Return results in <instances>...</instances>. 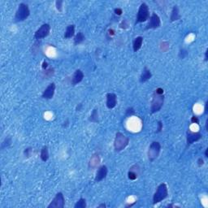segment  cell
Returning a JSON list of instances; mask_svg holds the SVG:
<instances>
[{
    "mask_svg": "<svg viewBox=\"0 0 208 208\" xmlns=\"http://www.w3.org/2000/svg\"><path fill=\"white\" fill-rule=\"evenodd\" d=\"M134 115H135V110L134 109V107H128L126 109V112H125V116L126 117L132 116Z\"/></svg>",
    "mask_w": 208,
    "mask_h": 208,
    "instance_id": "cell-27",
    "label": "cell"
},
{
    "mask_svg": "<svg viewBox=\"0 0 208 208\" xmlns=\"http://www.w3.org/2000/svg\"><path fill=\"white\" fill-rule=\"evenodd\" d=\"M86 207H87L86 200L83 197H80L74 205V208H86Z\"/></svg>",
    "mask_w": 208,
    "mask_h": 208,
    "instance_id": "cell-25",
    "label": "cell"
},
{
    "mask_svg": "<svg viewBox=\"0 0 208 208\" xmlns=\"http://www.w3.org/2000/svg\"><path fill=\"white\" fill-rule=\"evenodd\" d=\"M204 155H205V157H206V158H208V149L207 148L205 150V153H204Z\"/></svg>",
    "mask_w": 208,
    "mask_h": 208,
    "instance_id": "cell-43",
    "label": "cell"
},
{
    "mask_svg": "<svg viewBox=\"0 0 208 208\" xmlns=\"http://www.w3.org/2000/svg\"><path fill=\"white\" fill-rule=\"evenodd\" d=\"M81 107H82V104H81V103H79V104L76 106V112H80V109H81Z\"/></svg>",
    "mask_w": 208,
    "mask_h": 208,
    "instance_id": "cell-39",
    "label": "cell"
},
{
    "mask_svg": "<svg viewBox=\"0 0 208 208\" xmlns=\"http://www.w3.org/2000/svg\"><path fill=\"white\" fill-rule=\"evenodd\" d=\"M161 26V20L160 17L156 13H152L150 17V21L148 25H146V29H156Z\"/></svg>",
    "mask_w": 208,
    "mask_h": 208,
    "instance_id": "cell-10",
    "label": "cell"
},
{
    "mask_svg": "<svg viewBox=\"0 0 208 208\" xmlns=\"http://www.w3.org/2000/svg\"><path fill=\"white\" fill-rule=\"evenodd\" d=\"M188 54H189V52H188V51H187L186 49L182 48L180 50L179 54H178V56H179V58L181 59H184L188 55Z\"/></svg>",
    "mask_w": 208,
    "mask_h": 208,
    "instance_id": "cell-26",
    "label": "cell"
},
{
    "mask_svg": "<svg viewBox=\"0 0 208 208\" xmlns=\"http://www.w3.org/2000/svg\"><path fill=\"white\" fill-rule=\"evenodd\" d=\"M167 207H176V206H175V205H174L173 203H171V204H169V205H167Z\"/></svg>",
    "mask_w": 208,
    "mask_h": 208,
    "instance_id": "cell-44",
    "label": "cell"
},
{
    "mask_svg": "<svg viewBox=\"0 0 208 208\" xmlns=\"http://www.w3.org/2000/svg\"><path fill=\"white\" fill-rule=\"evenodd\" d=\"M108 33H109L110 35H114V34H115V31H114L113 29H110V30L108 31Z\"/></svg>",
    "mask_w": 208,
    "mask_h": 208,
    "instance_id": "cell-42",
    "label": "cell"
},
{
    "mask_svg": "<svg viewBox=\"0 0 208 208\" xmlns=\"http://www.w3.org/2000/svg\"><path fill=\"white\" fill-rule=\"evenodd\" d=\"M203 138V134L201 132H193L190 129H188L186 132V146H190L193 143L198 142Z\"/></svg>",
    "mask_w": 208,
    "mask_h": 208,
    "instance_id": "cell-8",
    "label": "cell"
},
{
    "mask_svg": "<svg viewBox=\"0 0 208 208\" xmlns=\"http://www.w3.org/2000/svg\"><path fill=\"white\" fill-rule=\"evenodd\" d=\"M86 40V36L84 35V33L80 31V32H78L76 34V36L74 37V45L75 46H76V45H79L80 43H82L84 41Z\"/></svg>",
    "mask_w": 208,
    "mask_h": 208,
    "instance_id": "cell-21",
    "label": "cell"
},
{
    "mask_svg": "<svg viewBox=\"0 0 208 208\" xmlns=\"http://www.w3.org/2000/svg\"><path fill=\"white\" fill-rule=\"evenodd\" d=\"M150 18V9L148 5L146 3H142L139 7L137 19L135 24L146 22Z\"/></svg>",
    "mask_w": 208,
    "mask_h": 208,
    "instance_id": "cell-5",
    "label": "cell"
},
{
    "mask_svg": "<svg viewBox=\"0 0 208 208\" xmlns=\"http://www.w3.org/2000/svg\"><path fill=\"white\" fill-rule=\"evenodd\" d=\"M180 19H181V15H180V11H179L178 6H174L172 7V10H171V16H170V21H178Z\"/></svg>",
    "mask_w": 208,
    "mask_h": 208,
    "instance_id": "cell-18",
    "label": "cell"
},
{
    "mask_svg": "<svg viewBox=\"0 0 208 208\" xmlns=\"http://www.w3.org/2000/svg\"><path fill=\"white\" fill-rule=\"evenodd\" d=\"M164 90L162 88H157L153 94L152 100L150 102V112L152 114L159 112L164 102Z\"/></svg>",
    "mask_w": 208,
    "mask_h": 208,
    "instance_id": "cell-1",
    "label": "cell"
},
{
    "mask_svg": "<svg viewBox=\"0 0 208 208\" xmlns=\"http://www.w3.org/2000/svg\"><path fill=\"white\" fill-rule=\"evenodd\" d=\"M207 105H208V102H206V103H205V108H204L205 114H207Z\"/></svg>",
    "mask_w": 208,
    "mask_h": 208,
    "instance_id": "cell-40",
    "label": "cell"
},
{
    "mask_svg": "<svg viewBox=\"0 0 208 208\" xmlns=\"http://www.w3.org/2000/svg\"><path fill=\"white\" fill-rule=\"evenodd\" d=\"M207 122H208V120H207V121H206V124H205V128H206V131H207V132L208 131V129H207Z\"/></svg>",
    "mask_w": 208,
    "mask_h": 208,
    "instance_id": "cell-45",
    "label": "cell"
},
{
    "mask_svg": "<svg viewBox=\"0 0 208 208\" xmlns=\"http://www.w3.org/2000/svg\"><path fill=\"white\" fill-rule=\"evenodd\" d=\"M30 15V10L29 6L21 3L18 6L17 11H16L15 15V22H22L25 21L27 18Z\"/></svg>",
    "mask_w": 208,
    "mask_h": 208,
    "instance_id": "cell-4",
    "label": "cell"
},
{
    "mask_svg": "<svg viewBox=\"0 0 208 208\" xmlns=\"http://www.w3.org/2000/svg\"><path fill=\"white\" fill-rule=\"evenodd\" d=\"M42 67H43V68L44 70H47L48 68V64H47L46 61H44L43 63V66H42Z\"/></svg>",
    "mask_w": 208,
    "mask_h": 208,
    "instance_id": "cell-37",
    "label": "cell"
},
{
    "mask_svg": "<svg viewBox=\"0 0 208 208\" xmlns=\"http://www.w3.org/2000/svg\"><path fill=\"white\" fill-rule=\"evenodd\" d=\"M49 150L48 146H43V148L41 150V153H40V158L43 162H47L49 159Z\"/></svg>",
    "mask_w": 208,
    "mask_h": 208,
    "instance_id": "cell-20",
    "label": "cell"
},
{
    "mask_svg": "<svg viewBox=\"0 0 208 208\" xmlns=\"http://www.w3.org/2000/svg\"><path fill=\"white\" fill-rule=\"evenodd\" d=\"M197 163L198 167H202L204 164V159H203V158H198V159L197 161Z\"/></svg>",
    "mask_w": 208,
    "mask_h": 208,
    "instance_id": "cell-35",
    "label": "cell"
},
{
    "mask_svg": "<svg viewBox=\"0 0 208 208\" xmlns=\"http://www.w3.org/2000/svg\"><path fill=\"white\" fill-rule=\"evenodd\" d=\"M207 53H208V50L207 49V50H206V51H205V57H204V61H205V62H207V60H208Z\"/></svg>",
    "mask_w": 208,
    "mask_h": 208,
    "instance_id": "cell-38",
    "label": "cell"
},
{
    "mask_svg": "<svg viewBox=\"0 0 208 208\" xmlns=\"http://www.w3.org/2000/svg\"><path fill=\"white\" fill-rule=\"evenodd\" d=\"M63 3H64V2H63L62 0H57V1H55V7H56V9H57L59 12H61V11H63Z\"/></svg>",
    "mask_w": 208,
    "mask_h": 208,
    "instance_id": "cell-28",
    "label": "cell"
},
{
    "mask_svg": "<svg viewBox=\"0 0 208 208\" xmlns=\"http://www.w3.org/2000/svg\"><path fill=\"white\" fill-rule=\"evenodd\" d=\"M55 88H56V86H55V84L54 82L49 84V86L45 89V90L43 91V94H42V98H44V99H47V100L51 99L54 97V95Z\"/></svg>",
    "mask_w": 208,
    "mask_h": 208,
    "instance_id": "cell-11",
    "label": "cell"
},
{
    "mask_svg": "<svg viewBox=\"0 0 208 208\" xmlns=\"http://www.w3.org/2000/svg\"><path fill=\"white\" fill-rule=\"evenodd\" d=\"M163 123L162 121H158V124H157V129H156V133L159 134L160 132H162L163 130Z\"/></svg>",
    "mask_w": 208,
    "mask_h": 208,
    "instance_id": "cell-30",
    "label": "cell"
},
{
    "mask_svg": "<svg viewBox=\"0 0 208 208\" xmlns=\"http://www.w3.org/2000/svg\"><path fill=\"white\" fill-rule=\"evenodd\" d=\"M128 23H127V21H125V20H124V21H122V22L120 24V29H127L128 28Z\"/></svg>",
    "mask_w": 208,
    "mask_h": 208,
    "instance_id": "cell-32",
    "label": "cell"
},
{
    "mask_svg": "<svg viewBox=\"0 0 208 208\" xmlns=\"http://www.w3.org/2000/svg\"><path fill=\"white\" fill-rule=\"evenodd\" d=\"M108 173V169L106 165H102L98 167V169L96 171V175H95V178L94 181L96 182H100L102 180H104L107 176Z\"/></svg>",
    "mask_w": 208,
    "mask_h": 208,
    "instance_id": "cell-12",
    "label": "cell"
},
{
    "mask_svg": "<svg viewBox=\"0 0 208 208\" xmlns=\"http://www.w3.org/2000/svg\"><path fill=\"white\" fill-rule=\"evenodd\" d=\"M143 43V37L142 36H138V37H135L133 42V49H134V52H138L140 49L142 48Z\"/></svg>",
    "mask_w": 208,
    "mask_h": 208,
    "instance_id": "cell-17",
    "label": "cell"
},
{
    "mask_svg": "<svg viewBox=\"0 0 208 208\" xmlns=\"http://www.w3.org/2000/svg\"><path fill=\"white\" fill-rule=\"evenodd\" d=\"M151 77H152V73H151L150 70L148 69L146 67H145L144 69L142 71V74L140 76L139 80H140L141 83H145L147 80H149Z\"/></svg>",
    "mask_w": 208,
    "mask_h": 208,
    "instance_id": "cell-16",
    "label": "cell"
},
{
    "mask_svg": "<svg viewBox=\"0 0 208 208\" xmlns=\"http://www.w3.org/2000/svg\"><path fill=\"white\" fill-rule=\"evenodd\" d=\"M100 163V159H99V155H94L91 157L90 161V167H95L99 164Z\"/></svg>",
    "mask_w": 208,
    "mask_h": 208,
    "instance_id": "cell-22",
    "label": "cell"
},
{
    "mask_svg": "<svg viewBox=\"0 0 208 208\" xmlns=\"http://www.w3.org/2000/svg\"><path fill=\"white\" fill-rule=\"evenodd\" d=\"M139 173H140V167L138 164H135L129 168V171L128 172V178L130 181H134L138 177Z\"/></svg>",
    "mask_w": 208,
    "mask_h": 208,
    "instance_id": "cell-15",
    "label": "cell"
},
{
    "mask_svg": "<svg viewBox=\"0 0 208 208\" xmlns=\"http://www.w3.org/2000/svg\"><path fill=\"white\" fill-rule=\"evenodd\" d=\"M65 207V198L63 193L59 192L55 194L54 199L47 206V208H64Z\"/></svg>",
    "mask_w": 208,
    "mask_h": 208,
    "instance_id": "cell-7",
    "label": "cell"
},
{
    "mask_svg": "<svg viewBox=\"0 0 208 208\" xmlns=\"http://www.w3.org/2000/svg\"><path fill=\"white\" fill-rule=\"evenodd\" d=\"M161 151V145L159 142H153L150 146L148 152H147V156H148V159L150 162L155 161L160 154Z\"/></svg>",
    "mask_w": 208,
    "mask_h": 208,
    "instance_id": "cell-6",
    "label": "cell"
},
{
    "mask_svg": "<svg viewBox=\"0 0 208 208\" xmlns=\"http://www.w3.org/2000/svg\"><path fill=\"white\" fill-rule=\"evenodd\" d=\"M75 29H76L75 25H68L67 28H66L65 33H64V38L68 39V38H71V37H73L75 35Z\"/></svg>",
    "mask_w": 208,
    "mask_h": 208,
    "instance_id": "cell-19",
    "label": "cell"
},
{
    "mask_svg": "<svg viewBox=\"0 0 208 208\" xmlns=\"http://www.w3.org/2000/svg\"><path fill=\"white\" fill-rule=\"evenodd\" d=\"M69 123H70L69 120H68V119H67V120H65V121L64 122L63 125H62V126H63V128H67V127L69 125Z\"/></svg>",
    "mask_w": 208,
    "mask_h": 208,
    "instance_id": "cell-36",
    "label": "cell"
},
{
    "mask_svg": "<svg viewBox=\"0 0 208 208\" xmlns=\"http://www.w3.org/2000/svg\"><path fill=\"white\" fill-rule=\"evenodd\" d=\"M33 152V148L32 147H28V148H25V150H24V155L26 157V158H29L30 155L32 154Z\"/></svg>",
    "mask_w": 208,
    "mask_h": 208,
    "instance_id": "cell-29",
    "label": "cell"
},
{
    "mask_svg": "<svg viewBox=\"0 0 208 208\" xmlns=\"http://www.w3.org/2000/svg\"><path fill=\"white\" fill-rule=\"evenodd\" d=\"M106 105L108 109H113L117 105V96L115 93H107Z\"/></svg>",
    "mask_w": 208,
    "mask_h": 208,
    "instance_id": "cell-13",
    "label": "cell"
},
{
    "mask_svg": "<svg viewBox=\"0 0 208 208\" xmlns=\"http://www.w3.org/2000/svg\"><path fill=\"white\" fill-rule=\"evenodd\" d=\"M114 13H115L116 15H117V16H121L123 13V10L121 8H120V7L115 8V9H114Z\"/></svg>",
    "mask_w": 208,
    "mask_h": 208,
    "instance_id": "cell-33",
    "label": "cell"
},
{
    "mask_svg": "<svg viewBox=\"0 0 208 208\" xmlns=\"http://www.w3.org/2000/svg\"><path fill=\"white\" fill-rule=\"evenodd\" d=\"M98 208H101V207L105 208V207H107V205H106V204H104V203H102V204H100V205H98Z\"/></svg>",
    "mask_w": 208,
    "mask_h": 208,
    "instance_id": "cell-41",
    "label": "cell"
},
{
    "mask_svg": "<svg viewBox=\"0 0 208 208\" xmlns=\"http://www.w3.org/2000/svg\"><path fill=\"white\" fill-rule=\"evenodd\" d=\"M89 120L92 123H98V113L97 109H94L91 113L90 116L89 118Z\"/></svg>",
    "mask_w": 208,
    "mask_h": 208,
    "instance_id": "cell-23",
    "label": "cell"
},
{
    "mask_svg": "<svg viewBox=\"0 0 208 208\" xmlns=\"http://www.w3.org/2000/svg\"><path fill=\"white\" fill-rule=\"evenodd\" d=\"M54 74V68H50L46 70V77H50Z\"/></svg>",
    "mask_w": 208,
    "mask_h": 208,
    "instance_id": "cell-31",
    "label": "cell"
},
{
    "mask_svg": "<svg viewBox=\"0 0 208 208\" xmlns=\"http://www.w3.org/2000/svg\"><path fill=\"white\" fill-rule=\"evenodd\" d=\"M51 32V25L49 24H43L34 33V38L39 40L47 37Z\"/></svg>",
    "mask_w": 208,
    "mask_h": 208,
    "instance_id": "cell-9",
    "label": "cell"
},
{
    "mask_svg": "<svg viewBox=\"0 0 208 208\" xmlns=\"http://www.w3.org/2000/svg\"><path fill=\"white\" fill-rule=\"evenodd\" d=\"M191 123H193V124H199V120H198V118L197 117V116H193L192 118H191Z\"/></svg>",
    "mask_w": 208,
    "mask_h": 208,
    "instance_id": "cell-34",
    "label": "cell"
},
{
    "mask_svg": "<svg viewBox=\"0 0 208 208\" xmlns=\"http://www.w3.org/2000/svg\"><path fill=\"white\" fill-rule=\"evenodd\" d=\"M129 143V138L124 134L117 132L114 140V149L116 152H120L128 146Z\"/></svg>",
    "mask_w": 208,
    "mask_h": 208,
    "instance_id": "cell-2",
    "label": "cell"
},
{
    "mask_svg": "<svg viewBox=\"0 0 208 208\" xmlns=\"http://www.w3.org/2000/svg\"><path fill=\"white\" fill-rule=\"evenodd\" d=\"M84 72L81 71L80 69H77L75 71V72L73 73V76L72 77V80H71V83H72V86H76L77 84H79L80 82L82 81V80L84 79Z\"/></svg>",
    "mask_w": 208,
    "mask_h": 208,
    "instance_id": "cell-14",
    "label": "cell"
},
{
    "mask_svg": "<svg viewBox=\"0 0 208 208\" xmlns=\"http://www.w3.org/2000/svg\"><path fill=\"white\" fill-rule=\"evenodd\" d=\"M12 143V139L10 136H8V137H7L4 140H3V142H2V144H1V149L3 150L5 149V148H7V147H9L11 145Z\"/></svg>",
    "mask_w": 208,
    "mask_h": 208,
    "instance_id": "cell-24",
    "label": "cell"
},
{
    "mask_svg": "<svg viewBox=\"0 0 208 208\" xmlns=\"http://www.w3.org/2000/svg\"><path fill=\"white\" fill-rule=\"evenodd\" d=\"M168 196V189L165 183H161L157 187L156 191L153 195V205L158 204L163 201Z\"/></svg>",
    "mask_w": 208,
    "mask_h": 208,
    "instance_id": "cell-3",
    "label": "cell"
}]
</instances>
